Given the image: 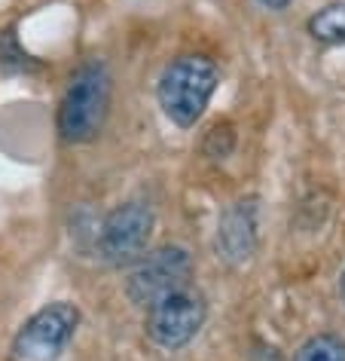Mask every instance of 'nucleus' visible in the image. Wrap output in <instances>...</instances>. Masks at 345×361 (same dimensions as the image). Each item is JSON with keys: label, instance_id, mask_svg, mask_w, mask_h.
Returning a JSON list of instances; mask_svg holds the SVG:
<instances>
[{"label": "nucleus", "instance_id": "f257e3e1", "mask_svg": "<svg viewBox=\"0 0 345 361\" xmlns=\"http://www.w3.org/2000/svg\"><path fill=\"white\" fill-rule=\"evenodd\" d=\"M111 111V71L104 61H86L70 77L58 104V132L68 144H86L104 129Z\"/></svg>", "mask_w": 345, "mask_h": 361}, {"label": "nucleus", "instance_id": "f03ea898", "mask_svg": "<svg viewBox=\"0 0 345 361\" xmlns=\"http://www.w3.org/2000/svg\"><path fill=\"white\" fill-rule=\"evenodd\" d=\"M220 83V71L205 56H180L159 77V104L171 123L189 129L202 120L214 89Z\"/></svg>", "mask_w": 345, "mask_h": 361}, {"label": "nucleus", "instance_id": "7ed1b4c3", "mask_svg": "<svg viewBox=\"0 0 345 361\" xmlns=\"http://www.w3.org/2000/svg\"><path fill=\"white\" fill-rule=\"evenodd\" d=\"M205 315H208L205 297L196 288L187 285V288H177V291L159 297L156 303H150L144 328H147V337L159 349L175 352V349H184L202 331Z\"/></svg>", "mask_w": 345, "mask_h": 361}, {"label": "nucleus", "instance_id": "20e7f679", "mask_svg": "<svg viewBox=\"0 0 345 361\" xmlns=\"http://www.w3.org/2000/svg\"><path fill=\"white\" fill-rule=\"evenodd\" d=\"M77 328L80 310L74 303H49L19 328L13 340V352L22 361H58L68 352Z\"/></svg>", "mask_w": 345, "mask_h": 361}, {"label": "nucleus", "instance_id": "39448f33", "mask_svg": "<svg viewBox=\"0 0 345 361\" xmlns=\"http://www.w3.org/2000/svg\"><path fill=\"white\" fill-rule=\"evenodd\" d=\"M153 209L141 200H129L107 214L101 224V233H98V255L101 260L113 267L132 264L144 255L147 242L153 236Z\"/></svg>", "mask_w": 345, "mask_h": 361}, {"label": "nucleus", "instance_id": "423d86ee", "mask_svg": "<svg viewBox=\"0 0 345 361\" xmlns=\"http://www.w3.org/2000/svg\"><path fill=\"white\" fill-rule=\"evenodd\" d=\"M189 279H193V260H189L187 248L162 245L153 255L138 260V267L132 269L129 282H125V294L132 297V303L150 306L159 297L187 288Z\"/></svg>", "mask_w": 345, "mask_h": 361}, {"label": "nucleus", "instance_id": "0eeeda50", "mask_svg": "<svg viewBox=\"0 0 345 361\" xmlns=\"http://www.w3.org/2000/svg\"><path fill=\"white\" fill-rule=\"evenodd\" d=\"M257 248V205L253 200H242L223 212L217 224V255L226 264H244Z\"/></svg>", "mask_w": 345, "mask_h": 361}, {"label": "nucleus", "instance_id": "6e6552de", "mask_svg": "<svg viewBox=\"0 0 345 361\" xmlns=\"http://www.w3.org/2000/svg\"><path fill=\"white\" fill-rule=\"evenodd\" d=\"M308 34L318 43H345V4H330L308 19Z\"/></svg>", "mask_w": 345, "mask_h": 361}, {"label": "nucleus", "instance_id": "1a4fd4ad", "mask_svg": "<svg viewBox=\"0 0 345 361\" xmlns=\"http://www.w3.org/2000/svg\"><path fill=\"white\" fill-rule=\"evenodd\" d=\"M294 361H345V340L336 334H318L299 346Z\"/></svg>", "mask_w": 345, "mask_h": 361}, {"label": "nucleus", "instance_id": "9d476101", "mask_svg": "<svg viewBox=\"0 0 345 361\" xmlns=\"http://www.w3.org/2000/svg\"><path fill=\"white\" fill-rule=\"evenodd\" d=\"M257 4H260V6H266V10H272V13H278V10H284L290 0H257Z\"/></svg>", "mask_w": 345, "mask_h": 361}, {"label": "nucleus", "instance_id": "9b49d317", "mask_svg": "<svg viewBox=\"0 0 345 361\" xmlns=\"http://www.w3.org/2000/svg\"><path fill=\"white\" fill-rule=\"evenodd\" d=\"M339 294H342V303H345V273H342V279H339Z\"/></svg>", "mask_w": 345, "mask_h": 361}]
</instances>
